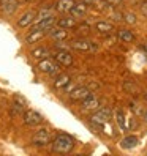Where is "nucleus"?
<instances>
[{"label": "nucleus", "mask_w": 147, "mask_h": 156, "mask_svg": "<svg viewBox=\"0 0 147 156\" xmlns=\"http://www.w3.org/2000/svg\"><path fill=\"white\" fill-rule=\"evenodd\" d=\"M75 148V139L68 134H59L52 140V151L59 154H68Z\"/></svg>", "instance_id": "nucleus-1"}, {"label": "nucleus", "mask_w": 147, "mask_h": 156, "mask_svg": "<svg viewBox=\"0 0 147 156\" xmlns=\"http://www.w3.org/2000/svg\"><path fill=\"white\" fill-rule=\"evenodd\" d=\"M51 142V133L48 128H40L32 137V144L36 147H44Z\"/></svg>", "instance_id": "nucleus-2"}, {"label": "nucleus", "mask_w": 147, "mask_h": 156, "mask_svg": "<svg viewBox=\"0 0 147 156\" xmlns=\"http://www.w3.org/2000/svg\"><path fill=\"white\" fill-rule=\"evenodd\" d=\"M111 118V111L109 109H97V112L90 117V122L95 126H103Z\"/></svg>", "instance_id": "nucleus-3"}, {"label": "nucleus", "mask_w": 147, "mask_h": 156, "mask_svg": "<svg viewBox=\"0 0 147 156\" xmlns=\"http://www.w3.org/2000/svg\"><path fill=\"white\" fill-rule=\"evenodd\" d=\"M22 118H24V123L27 125V126H38V125H41L43 123V115L40 114V112H36V111H25L24 112V115H22Z\"/></svg>", "instance_id": "nucleus-4"}, {"label": "nucleus", "mask_w": 147, "mask_h": 156, "mask_svg": "<svg viewBox=\"0 0 147 156\" xmlns=\"http://www.w3.org/2000/svg\"><path fill=\"white\" fill-rule=\"evenodd\" d=\"M38 69L41 71V73H46V74H56L57 73V69H59V65L56 62H52L51 58H43V60H40V63H38Z\"/></svg>", "instance_id": "nucleus-5"}, {"label": "nucleus", "mask_w": 147, "mask_h": 156, "mask_svg": "<svg viewBox=\"0 0 147 156\" xmlns=\"http://www.w3.org/2000/svg\"><path fill=\"white\" fill-rule=\"evenodd\" d=\"M19 6V0H0V10L5 16H11Z\"/></svg>", "instance_id": "nucleus-6"}, {"label": "nucleus", "mask_w": 147, "mask_h": 156, "mask_svg": "<svg viewBox=\"0 0 147 156\" xmlns=\"http://www.w3.org/2000/svg\"><path fill=\"white\" fill-rule=\"evenodd\" d=\"M54 58L62 66H71L73 65V55L68 51H57L54 54Z\"/></svg>", "instance_id": "nucleus-7"}, {"label": "nucleus", "mask_w": 147, "mask_h": 156, "mask_svg": "<svg viewBox=\"0 0 147 156\" xmlns=\"http://www.w3.org/2000/svg\"><path fill=\"white\" fill-rule=\"evenodd\" d=\"M90 90L87 87H75L71 91H70V98L73 101H82V99H86L87 96H90Z\"/></svg>", "instance_id": "nucleus-8"}, {"label": "nucleus", "mask_w": 147, "mask_h": 156, "mask_svg": "<svg viewBox=\"0 0 147 156\" xmlns=\"http://www.w3.org/2000/svg\"><path fill=\"white\" fill-rule=\"evenodd\" d=\"M54 24H57V22H56V17L49 16V17H44V19L36 21L32 30H51Z\"/></svg>", "instance_id": "nucleus-9"}, {"label": "nucleus", "mask_w": 147, "mask_h": 156, "mask_svg": "<svg viewBox=\"0 0 147 156\" xmlns=\"http://www.w3.org/2000/svg\"><path fill=\"white\" fill-rule=\"evenodd\" d=\"M33 21H36V11L30 10V11L24 13V14L19 17V21H17V25H19L21 29H25V27L32 25V24H33Z\"/></svg>", "instance_id": "nucleus-10"}, {"label": "nucleus", "mask_w": 147, "mask_h": 156, "mask_svg": "<svg viewBox=\"0 0 147 156\" xmlns=\"http://www.w3.org/2000/svg\"><path fill=\"white\" fill-rule=\"evenodd\" d=\"M82 109H86V111H97V109H100V99L92 95L87 96L86 99H82Z\"/></svg>", "instance_id": "nucleus-11"}, {"label": "nucleus", "mask_w": 147, "mask_h": 156, "mask_svg": "<svg viewBox=\"0 0 147 156\" xmlns=\"http://www.w3.org/2000/svg\"><path fill=\"white\" fill-rule=\"evenodd\" d=\"M49 36L52 40H56L57 43H60V41H65L68 38V32H67V29H62V27H59V29H51Z\"/></svg>", "instance_id": "nucleus-12"}, {"label": "nucleus", "mask_w": 147, "mask_h": 156, "mask_svg": "<svg viewBox=\"0 0 147 156\" xmlns=\"http://www.w3.org/2000/svg\"><path fill=\"white\" fill-rule=\"evenodd\" d=\"M70 46L75 51H81V52H87L92 49V43L87 41V40H75V41H71Z\"/></svg>", "instance_id": "nucleus-13"}, {"label": "nucleus", "mask_w": 147, "mask_h": 156, "mask_svg": "<svg viewBox=\"0 0 147 156\" xmlns=\"http://www.w3.org/2000/svg\"><path fill=\"white\" fill-rule=\"evenodd\" d=\"M73 6H75V0H59L56 3V10L60 13H70Z\"/></svg>", "instance_id": "nucleus-14"}, {"label": "nucleus", "mask_w": 147, "mask_h": 156, "mask_svg": "<svg viewBox=\"0 0 147 156\" xmlns=\"http://www.w3.org/2000/svg\"><path fill=\"white\" fill-rule=\"evenodd\" d=\"M95 30L100 32V33H103V35H106V33H111L114 30V25L111 22H108V21H100V22L95 24Z\"/></svg>", "instance_id": "nucleus-15"}, {"label": "nucleus", "mask_w": 147, "mask_h": 156, "mask_svg": "<svg viewBox=\"0 0 147 156\" xmlns=\"http://www.w3.org/2000/svg\"><path fill=\"white\" fill-rule=\"evenodd\" d=\"M71 16L73 17H84V14L87 13V5L86 3H75V6L71 8Z\"/></svg>", "instance_id": "nucleus-16"}, {"label": "nucleus", "mask_w": 147, "mask_h": 156, "mask_svg": "<svg viewBox=\"0 0 147 156\" xmlns=\"http://www.w3.org/2000/svg\"><path fill=\"white\" fill-rule=\"evenodd\" d=\"M44 35H46V30H32L29 35L25 36V41L29 43V44H33L36 41H40Z\"/></svg>", "instance_id": "nucleus-17"}, {"label": "nucleus", "mask_w": 147, "mask_h": 156, "mask_svg": "<svg viewBox=\"0 0 147 156\" xmlns=\"http://www.w3.org/2000/svg\"><path fill=\"white\" fill-rule=\"evenodd\" d=\"M57 25L62 27V29H75V27H78L76 24V17H62V19L57 21Z\"/></svg>", "instance_id": "nucleus-18"}, {"label": "nucleus", "mask_w": 147, "mask_h": 156, "mask_svg": "<svg viewBox=\"0 0 147 156\" xmlns=\"http://www.w3.org/2000/svg\"><path fill=\"white\" fill-rule=\"evenodd\" d=\"M138 144H139V139H138L136 136H128V137H125V139L120 142V147H122V148L130 150V148H134Z\"/></svg>", "instance_id": "nucleus-19"}, {"label": "nucleus", "mask_w": 147, "mask_h": 156, "mask_svg": "<svg viewBox=\"0 0 147 156\" xmlns=\"http://www.w3.org/2000/svg\"><path fill=\"white\" fill-rule=\"evenodd\" d=\"M117 36H119V40H120L122 43H133L134 41V35L130 30H127V29H120L117 32Z\"/></svg>", "instance_id": "nucleus-20"}, {"label": "nucleus", "mask_w": 147, "mask_h": 156, "mask_svg": "<svg viewBox=\"0 0 147 156\" xmlns=\"http://www.w3.org/2000/svg\"><path fill=\"white\" fill-rule=\"evenodd\" d=\"M70 82H71V79H70L68 74H60L56 80H54V87L56 88H65Z\"/></svg>", "instance_id": "nucleus-21"}, {"label": "nucleus", "mask_w": 147, "mask_h": 156, "mask_svg": "<svg viewBox=\"0 0 147 156\" xmlns=\"http://www.w3.org/2000/svg\"><path fill=\"white\" fill-rule=\"evenodd\" d=\"M48 55H49V51L46 49V48H36V49L32 51V57H33V58H40V60H43V58H46Z\"/></svg>", "instance_id": "nucleus-22"}, {"label": "nucleus", "mask_w": 147, "mask_h": 156, "mask_svg": "<svg viewBox=\"0 0 147 156\" xmlns=\"http://www.w3.org/2000/svg\"><path fill=\"white\" fill-rule=\"evenodd\" d=\"M116 120H117L119 126H120V129L125 131V129H127V125H125L127 118H123V112L120 111V109H117V111H116Z\"/></svg>", "instance_id": "nucleus-23"}, {"label": "nucleus", "mask_w": 147, "mask_h": 156, "mask_svg": "<svg viewBox=\"0 0 147 156\" xmlns=\"http://www.w3.org/2000/svg\"><path fill=\"white\" fill-rule=\"evenodd\" d=\"M49 16H54V11L51 10V8H44V10H41L40 13H36V21L44 19V17H49Z\"/></svg>", "instance_id": "nucleus-24"}, {"label": "nucleus", "mask_w": 147, "mask_h": 156, "mask_svg": "<svg viewBox=\"0 0 147 156\" xmlns=\"http://www.w3.org/2000/svg\"><path fill=\"white\" fill-rule=\"evenodd\" d=\"M123 19H125V22H128V24H136V14L131 13V11H127V13L123 14Z\"/></svg>", "instance_id": "nucleus-25"}, {"label": "nucleus", "mask_w": 147, "mask_h": 156, "mask_svg": "<svg viewBox=\"0 0 147 156\" xmlns=\"http://www.w3.org/2000/svg\"><path fill=\"white\" fill-rule=\"evenodd\" d=\"M139 11L144 17H147V0H144V2L139 3Z\"/></svg>", "instance_id": "nucleus-26"}, {"label": "nucleus", "mask_w": 147, "mask_h": 156, "mask_svg": "<svg viewBox=\"0 0 147 156\" xmlns=\"http://www.w3.org/2000/svg\"><path fill=\"white\" fill-rule=\"evenodd\" d=\"M106 2H108V5H109V6L116 8V6H119V5L122 3V0H106Z\"/></svg>", "instance_id": "nucleus-27"}, {"label": "nucleus", "mask_w": 147, "mask_h": 156, "mask_svg": "<svg viewBox=\"0 0 147 156\" xmlns=\"http://www.w3.org/2000/svg\"><path fill=\"white\" fill-rule=\"evenodd\" d=\"M78 29H79V32H89V25L87 24H81V25H78Z\"/></svg>", "instance_id": "nucleus-28"}, {"label": "nucleus", "mask_w": 147, "mask_h": 156, "mask_svg": "<svg viewBox=\"0 0 147 156\" xmlns=\"http://www.w3.org/2000/svg\"><path fill=\"white\" fill-rule=\"evenodd\" d=\"M79 2H82V3H86V5H94V3H98L100 0H79Z\"/></svg>", "instance_id": "nucleus-29"}, {"label": "nucleus", "mask_w": 147, "mask_h": 156, "mask_svg": "<svg viewBox=\"0 0 147 156\" xmlns=\"http://www.w3.org/2000/svg\"><path fill=\"white\" fill-rule=\"evenodd\" d=\"M142 117H144V122L147 123V109H145V111H144V115H142Z\"/></svg>", "instance_id": "nucleus-30"}, {"label": "nucleus", "mask_w": 147, "mask_h": 156, "mask_svg": "<svg viewBox=\"0 0 147 156\" xmlns=\"http://www.w3.org/2000/svg\"><path fill=\"white\" fill-rule=\"evenodd\" d=\"M144 49H145V52H147V41L144 43Z\"/></svg>", "instance_id": "nucleus-31"}, {"label": "nucleus", "mask_w": 147, "mask_h": 156, "mask_svg": "<svg viewBox=\"0 0 147 156\" xmlns=\"http://www.w3.org/2000/svg\"><path fill=\"white\" fill-rule=\"evenodd\" d=\"M21 2H27V0H19V3H21Z\"/></svg>", "instance_id": "nucleus-32"}, {"label": "nucleus", "mask_w": 147, "mask_h": 156, "mask_svg": "<svg viewBox=\"0 0 147 156\" xmlns=\"http://www.w3.org/2000/svg\"><path fill=\"white\" fill-rule=\"evenodd\" d=\"M145 99H147V93H145Z\"/></svg>", "instance_id": "nucleus-33"}]
</instances>
